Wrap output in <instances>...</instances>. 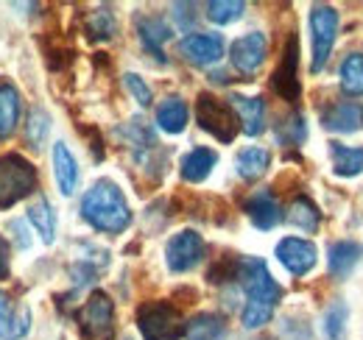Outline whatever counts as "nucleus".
<instances>
[{
	"label": "nucleus",
	"mask_w": 363,
	"mask_h": 340,
	"mask_svg": "<svg viewBox=\"0 0 363 340\" xmlns=\"http://www.w3.org/2000/svg\"><path fill=\"white\" fill-rule=\"evenodd\" d=\"M26 220L34 226V232L40 234V240L50 246L56 240V210L50 207L45 196H37L31 204H28V212H26Z\"/></svg>",
	"instance_id": "20"
},
{
	"label": "nucleus",
	"mask_w": 363,
	"mask_h": 340,
	"mask_svg": "<svg viewBox=\"0 0 363 340\" xmlns=\"http://www.w3.org/2000/svg\"><path fill=\"white\" fill-rule=\"evenodd\" d=\"M48 134H50V115H48L45 109L34 106L28 112V123H26V140H28V145L34 151H40L45 145Z\"/></svg>",
	"instance_id": "29"
},
{
	"label": "nucleus",
	"mask_w": 363,
	"mask_h": 340,
	"mask_svg": "<svg viewBox=\"0 0 363 340\" xmlns=\"http://www.w3.org/2000/svg\"><path fill=\"white\" fill-rule=\"evenodd\" d=\"M137 34H140V42L148 53H154L160 62H162V45L174 37L171 26L160 17V14H145L137 20Z\"/></svg>",
	"instance_id": "15"
},
{
	"label": "nucleus",
	"mask_w": 363,
	"mask_h": 340,
	"mask_svg": "<svg viewBox=\"0 0 363 340\" xmlns=\"http://www.w3.org/2000/svg\"><path fill=\"white\" fill-rule=\"evenodd\" d=\"M341 89L347 95H363V53H350L338 70Z\"/></svg>",
	"instance_id": "27"
},
{
	"label": "nucleus",
	"mask_w": 363,
	"mask_h": 340,
	"mask_svg": "<svg viewBox=\"0 0 363 340\" xmlns=\"http://www.w3.org/2000/svg\"><path fill=\"white\" fill-rule=\"evenodd\" d=\"M9 271H11V249H9V240L0 237V282L9 279Z\"/></svg>",
	"instance_id": "36"
},
{
	"label": "nucleus",
	"mask_w": 363,
	"mask_h": 340,
	"mask_svg": "<svg viewBox=\"0 0 363 340\" xmlns=\"http://www.w3.org/2000/svg\"><path fill=\"white\" fill-rule=\"evenodd\" d=\"M84 31L95 42H109L118 34V20H115V14L109 8H95L84 20Z\"/></svg>",
	"instance_id": "26"
},
{
	"label": "nucleus",
	"mask_w": 363,
	"mask_h": 340,
	"mask_svg": "<svg viewBox=\"0 0 363 340\" xmlns=\"http://www.w3.org/2000/svg\"><path fill=\"white\" fill-rule=\"evenodd\" d=\"M279 137L285 140V142H291V145H299L305 137H308V126H305V118L302 115H294V118H288L282 128H279Z\"/></svg>",
	"instance_id": "32"
},
{
	"label": "nucleus",
	"mask_w": 363,
	"mask_h": 340,
	"mask_svg": "<svg viewBox=\"0 0 363 340\" xmlns=\"http://www.w3.org/2000/svg\"><path fill=\"white\" fill-rule=\"evenodd\" d=\"M321 123H324V128L341 131V134L358 131L363 123V109L358 103H352V101H338V103H333V106L321 115Z\"/></svg>",
	"instance_id": "17"
},
{
	"label": "nucleus",
	"mask_w": 363,
	"mask_h": 340,
	"mask_svg": "<svg viewBox=\"0 0 363 340\" xmlns=\"http://www.w3.org/2000/svg\"><path fill=\"white\" fill-rule=\"evenodd\" d=\"M243 11H246V3H240V0H213V3H207V17L216 26H229V23L240 20Z\"/></svg>",
	"instance_id": "30"
},
{
	"label": "nucleus",
	"mask_w": 363,
	"mask_h": 340,
	"mask_svg": "<svg viewBox=\"0 0 363 340\" xmlns=\"http://www.w3.org/2000/svg\"><path fill=\"white\" fill-rule=\"evenodd\" d=\"M204 256V237L193 229H182L177 232L168 246H165V262L174 273H187L193 271Z\"/></svg>",
	"instance_id": "8"
},
{
	"label": "nucleus",
	"mask_w": 363,
	"mask_h": 340,
	"mask_svg": "<svg viewBox=\"0 0 363 340\" xmlns=\"http://www.w3.org/2000/svg\"><path fill=\"white\" fill-rule=\"evenodd\" d=\"M269 165H272V154H269L266 148H257V145L243 148V151L238 154V159H235L238 176H240V178H246V181L260 178V176L269 170Z\"/></svg>",
	"instance_id": "24"
},
{
	"label": "nucleus",
	"mask_w": 363,
	"mask_h": 340,
	"mask_svg": "<svg viewBox=\"0 0 363 340\" xmlns=\"http://www.w3.org/2000/svg\"><path fill=\"white\" fill-rule=\"evenodd\" d=\"M238 279L246 290V304L240 312V324L246 329H260L272 321L274 310L282 298V288L274 282L266 262L257 256H246L238 262Z\"/></svg>",
	"instance_id": "1"
},
{
	"label": "nucleus",
	"mask_w": 363,
	"mask_h": 340,
	"mask_svg": "<svg viewBox=\"0 0 363 340\" xmlns=\"http://www.w3.org/2000/svg\"><path fill=\"white\" fill-rule=\"evenodd\" d=\"M296 67H299V42H296V37H291V40H288V47L282 50V62H279V67L274 70V76H272L274 92H277L279 98L291 101V103H296V101H299V92H302Z\"/></svg>",
	"instance_id": "10"
},
{
	"label": "nucleus",
	"mask_w": 363,
	"mask_h": 340,
	"mask_svg": "<svg viewBox=\"0 0 363 340\" xmlns=\"http://www.w3.org/2000/svg\"><path fill=\"white\" fill-rule=\"evenodd\" d=\"M11 327H14V312L9 307V298L0 293V340H11Z\"/></svg>",
	"instance_id": "34"
},
{
	"label": "nucleus",
	"mask_w": 363,
	"mask_h": 340,
	"mask_svg": "<svg viewBox=\"0 0 363 340\" xmlns=\"http://www.w3.org/2000/svg\"><path fill=\"white\" fill-rule=\"evenodd\" d=\"M182 312L171 301H145L137 310V329L143 340H177L184 335Z\"/></svg>",
	"instance_id": "4"
},
{
	"label": "nucleus",
	"mask_w": 363,
	"mask_h": 340,
	"mask_svg": "<svg viewBox=\"0 0 363 340\" xmlns=\"http://www.w3.org/2000/svg\"><path fill=\"white\" fill-rule=\"evenodd\" d=\"M266 53H269V40L263 31H249L243 37H238L232 47H229V59H232V67L243 76H252L260 70V64L266 62Z\"/></svg>",
	"instance_id": "9"
},
{
	"label": "nucleus",
	"mask_w": 363,
	"mask_h": 340,
	"mask_svg": "<svg viewBox=\"0 0 363 340\" xmlns=\"http://www.w3.org/2000/svg\"><path fill=\"white\" fill-rule=\"evenodd\" d=\"M358 254H361V249H358L355 243H347V240L333 243V246L327 249V268H330V273L338 276V279H344V276L355 268Z\"/></svg>",
	"instance_id": "25"
},
{
	"label": "nucleus",
	"mask_w": 363,
	"mask_h": 340,
	"mask_svg": "<svg viewBox=\"0 0 363 340\" xmlns=\"http://www.w3.org/2000/svg\"><path fill=\"white\" fill-rule=\"evenodd\" d=\"M266 340H269V338H266Z\"/></svg>",
	"instance_id": "37"
},
{
	"label": "nucleus",
	"mask_w": 363,
	"mask_h": 340,
	"mask_svg": "<svg viewBox=\"0 0 363 340\" xmlns=\"http://www.w3.org/2000/svg\"><path fill=\"white\" fill-rule=\"evenodd\" d=\"M277 259L282 262V268L294 276H305L308 271H313L318 259L316 246L311 240H302V237H285L277 243Z\"/></svg>",
	"instance_id": "11"
},
{
	"label": "nucleus",
	"mask_w": 363,
	"mask_h": 340,
	"mask_svg": "<svg viewBox=\"0 0 363 340\" xmlns=\"http://www.w3.org/2000/svg\"><path fill=\"white\" fill-rule=\"evenodd\" d=\"M330 157H333V173L352 178L363 173V148L358 145H344V142H330Z\"/></svg>",
	"instance_id": "22"
},
{
	"label": "nucleus",
	"mask_w": 363,
	"mask_h": 340,
	"mask_svg": "<svg viewBox=\"0 0 363 340\" xmlns=\"http://www.w3.org/2000/svg\"><path fill=\"white\" fill-rule=\"evenodd\" d=\"M347 318H350V307H347L344 301H335V304L324 312V335L330 340H344Z\"/></svg>",
	"instance_id": "31"
},
{
	"label": "nucleus",
	"mask_w": 363,
	"mask_h": 340,
	"mask_svg": "<svg viewBox=\"0 0 363 340\" xmlns=\"http://www.w3.org/2000/svg\"><path fill=\"white\" fill-rule=\"evenodd\" d=\"M123 84H126L129 95L135 98L140 106H151V86L145 84L137 73H126V76H123Z\"/></svg>",
	"instance_id": "33"
},
{
	"label": "nucleus",
	"mask_w": 363,
	"mask_h": 340,
	"mask_svg": "<svg viewBox=\"0 0 363 340\" xmlns=\"http://www.w3.org/2000/svg\"><path fill=\"white\" fill-rule=\"evenodd\" d=\"M335 34H338V11L333 6H313L311 8V40H313V62L311 70L321 73V67L327 64L333 45H335Z\"/></svg>",
	"instance_id": "7"
},
{
	"label": "nucleus",
	"mask_w": 363,
	"mask_h": 340,
	"mask_svg": "<svg viewBox=\"0 0 363 340\" xmlns=\"http://www.w3.org/2000/svg\"><path fill=\"white\" fill-rule=\"evenodd\" d=\"M37 190V170L20 154L0 157V210L14 207Z\"/></svg>",
	"instance_id": "3"
},
{
	"label": "nucleus",
	"mask_w": 363,
	"mask_h": 340,
	"mask_svg": "<svg viewBox=\"0 0 363 340\" xmlns=\"http://www.w3.org/2000/svg\"><path fill=\"white\" fill-rule=\"evenodd\" d=\"M28 329H31V310L28 307H23L17 315H14V327H11V340H20L28 335Z\"/></svg>",
	"instance_id": "35"
},
{
	"label": "nucleus",
	"mask_w": 363,
	"mask_h": 340,
	"mask_svg": "<svg viewBox=\"0 0 363 340\" xmlns=\"http://www.w3.org/2000/svg\"><path fill=\"white\" fill-rule=\"evenodd\" d=\"M288 220L294 223V226H299L302 232H316L318 223H321V212H318V207L311 201V198H296L291 207H288Z\"/></svg>",
	"instance_id": "28"
},
{
	"label": "nucleus",
	"mask_w": 363,
	"mask_h": 340,
	"mask_svg": "<svg viewBox=\"0 0 363 340\" xmlns=\"http://www.w3.org/2000/svg\"><path fill=\"white\" fill-rule=\"evenodd\" d=\"M20 112H23V98L14 84H0V140H9L20 126Z\"/></svg>",
	"instance_id": "19"
},
{
	"label": "nucleus",
	"mask_w": 363,
	"mask_h": 340,
	"mask_svg": "<svg viewBox=\"0 0 363 340\" xmlns=\"http://www.w3.org/2000/svg\"><path fill=\"white\" fill-rule=\"evenodd\" d=\"M229 106L235 109L243 134H249V137L263 134V128H266V103H263V98L232 95V98H229Z\"/></svg>",
	"instance_id": "14"
},
{
	"label": "nucleus",
	"mask_w": 363,
	"mask_h": 340,
	"mask_svg": "<svg viewBox=\"0 0 363 340\" xmlns=\"http://www.w3.org/2000/svg\"><path fill=\"white\" fill-rule=\"evenodd\" d=\"M179 50L190 64L207 67L224 56V37L221 34H190L182 40Z\"/></svg>",
	"instance_id": "12"
},
{
	"label": "nucleus",
	"mask_w": 363,
	"mask_h": 340,
	"mask_svg": "<svg viewBox=\"0 0 363 340\" xmlns=\"http://www.w3.org/2000/svg\"><path fill=\"white\" fill-rule=\"evenodd\" d=\"M184 335L190 340H224L227 324H224V318L216 315V312H199L196 318L187 321Z\"/></svg>",
	"instance_id": "23"
},
{
	"label": "nucleus",
	"mask_w": 363,
	"mask_h": 340,
	"mask_svg": "<svg viewBox=\"0 0 363 340\" xmlns=\"http://www.w3.org/2000/svg\"><path fill=\"white\" fill-rule=\"evenodd\" d=\"M82 217L95 232L121 234L132 223V210L123 190L112 178H98L82 198Z\"/></svg>",
	"instance_id": "2"
},
{
	"label": "nucleus",
	"mask_w": 363,
	"mask_h": 340,
	"mask_svg": "<svg viewBox=\"0 0 363 340\" xmlns=\"http://www.w3.org/2000/svg\"><path fill=\"white\" fill-rule=\"evenodd\" d=\"M216 165H218V154L213 148H193L182 157V178L190 184H199L213 173Z\"/></svg>",
	"instance_id": "18"
},
{
	"label": "nucleus",
	"mask_w": 363,
	"mask_h": 340,
	"mask_svg": "<svg viewBox=\"0 0 363 340\" xmlns=\"http://www.w3.org/2000/svg\"><path fill=\"white\" fill-rule=\"evenodd\" d=\"M82 340H112L115 338V304L104 290H95L79 310Z\"/></svg>",
	"instance_id": "6"
},
{
	"label": "nucleus",
	"mask_w": 363,
	"mask_h": 340,
	"mask_svg": "<svg viewBox=\"0 0 363 340\" xmlns=\"http://www.w3.org/2000/svg\"><path fill=\"white\" fill-rule=\"evenodd\" d=\"M190 120V109L179 95H168L160 106H157V126L165 134H182Z\"/></svg>",
	"instance_id": "21"
},
{
	"label": "nucleus",
	"mask_w": 363,
	"mask_h": 340,
	"mask_svg": "<svg viewBox=\"0 0 363 340\" xmlns=\"http://www.w3.org/2000/svg\"><path fill=\"white\" fill-rule=\"evenodd\" d=\"M246 215H249V220H252L257 229H263V232L274 229V226L282 220L279 204H277V198H274L272 190H260V193H255V196L246 201Z\"/></svg>",
	"instance_id": "16"
},
{
	"label": "nucleus",
	"mask_w": 363,
	"mask_h": 340,
	"mask_svg": "<svg viewBox=\"0 0 363 340\" xmlns=\"http://www.w3.org/2000/svg\"><path fill=\"white\" fill-rule=\"evenodd\" d=\"M196 120L199 126L204 128L207 134H213L218 142H232L240 131L238 123V115L235 109L229 106L227 101L210 95V92H201L199 101H196Z\"/></svg>",
	"instance_id": "5"
},
{
	"label": "nucleus",
	"mask_w": 363,
	"mask_h": 340,
	"mask_svg": "<svg viewBox=\"0 0 363 340\" xmlns=\"http://www.w3.org/2000/svg\"><path fill=\"white\" fill-rule=\"evenodd\" d=\"M50 162H53V178H56V187L62 196H73L76 187H79V162L73 157V151L67 148V142H53V154H50Z\"/></svg>",
	"instance_id": "13"
}]
</instances>
